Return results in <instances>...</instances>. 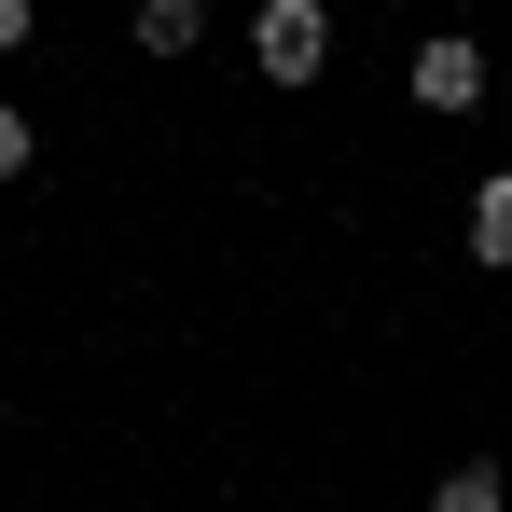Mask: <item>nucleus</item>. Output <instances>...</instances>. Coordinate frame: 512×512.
Returning a JSON list of instances; mask_svg holds the SVG:
<instances>
[{"mask_svg":"<svg viewBox=\"0 0 512 512\" xmlns=\"http://www.w3.org/2000/svg\"><path fill=\"white\" fill-rule=\"evenodd\" d=\"M250 56H263V84H319V70H333V14H319V0H263Z\"/></svg>","mask_w":512,"mask_h":512,"instance_id":"nucleus-1","label":"nucleus"},{"mask_svg":"<svg viewBox=\"0 0 512 512\" xmlns=\"http://www.w3.org/2000/svg\"><path fill=\"white\" fill-rule=\"evenodd\" d=\"M194 42H208L194 0H139V56H194Z\"/></svg>","mask_w":512,"mask_h":512,"instance_id":"nucleus-3","label":"nucleus"},{"mask_svg":"<svg viewBox=\"0 0 512 512\" xmlns=\"http://www.w3.org/2000/svg\"><path fill=\"white\" fill-rule=\"evenodd\" d=\"M402 84H416V111H471V97H485V42H416Z\"/></svg>","mask_w":512,"mask_h":512,"instance_id":"nucleus-2","label":"nucleus"},{"mask_svg":"<svg viewBox=\"0 0 512 512\" xmlns=\"http://www.w3.org/2000/svg\"><path fill=\"white\" fill-rule=\"evenodd\" d=\"M471 263H512V180L471 194Z\"/></svg>","mask_w":512,"mask_h":512,"instance_id":"nucleus-4","label":"nucleus"},{"mask_svg":"<svg viewBox=\"0 0 512 512\" xmlns=\"http://www.w3.org/2000/svg\"><path fill=\"white\" fill-rule=\"evenodd\" d=\"M499 499H512L499 471H443V485H429V512H499Z\"/></svg>","mask_w":512,"mask_h":512,"instance_id":"nucleus-5","label":"nucleus"},{"mask_svg":"<svg viewBox=\"0 0 512 512\" xmlns=\"http://www.w3.org/2000/svg\"><path fill=\"white\" fill-rule=\"evenodd\" d=\"M14 42H28V0H0V56H14Z\"/></svg>","mask_w":512,"mask_h":512,"instance_id":"nucleus-7","label":"nucleus"},{"mask_svg":"<svg viewBox=\"0 0 512 512\" xmlns=\"http://www.w3.org/2000/svg\"><path fill=\"white\" fill-rule=\"evenodd\" d=\"M14 167H28V125H14V111H0V180H14Z\"/></svg>","mask_w":512,"mask_h":512,"instance_id":"nucleus-6","label":"nucleus"}]
</instances>
